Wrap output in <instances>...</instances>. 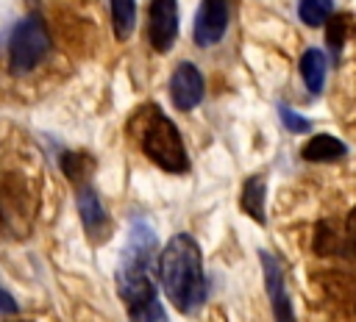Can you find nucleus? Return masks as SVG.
<instances>
[{"label": "nucleus", "instance_id": "obj_1", "mask_svg": "<svg viewBox=\"0 0 356 322\" xmlns=\"http://www.w3.org/2000/svg\"><path fill=\"white\" fill-rule=\"evenodd\" d=\"M159 278L170 303L178 311L195 314L206 303L203 255L189 233H175L167 242V247L159 255Z\"/></svg>", "mask_w": 356, "mask_h": 322}, {"label": "nucleus", "instance_id": "obj_2", "mask_svg": "<svg viewBox=\"0 0 356 322\" xmlns=\"http://www.w3.org/2000/svg\"><path fill=\"white\" fill-rule=\"evenodd\" d=\"M153 261H156V233L147 219L136 217L131 222L128 242L122 247L120 266H117V289H120V297L125 300V305L156 294V286L150 278Z\"/></svg>", "mask_w": 356, "mask_h": 322}, {"label": "nucleus", "instance_id": "obj_3", "mask_svg": "<svg viewBox=\"0 0 356 322\" xmlns=\"http://www.w3.org/2000/svg\"><path fill=\"white\" fill-rule=\"evenodd\" d=\"M147 111H150V117L145 119L142 139H139L142 153L164 172H186L189 155H186L178 128L172 125L170 117H164L161 108H147Z\"/></svg>", "mask_w": 356, "mask_h": 322}, {"label": "nucleus", "instance_id": "obj_4", "mask_svg": "<svg viewBox=\"0 0 356 322\" xmlns=\"http://www.w3.org/2000/svg\"><path fill=\"white\" fill-rule=\"evenodd\" d=\"M50 53V31L39 14L19 19L8 36V69L14 75H25L42 64Z\"/></svg>", "mask_w": 356, "mask_h": 322}, {"label": "nucleus", "instance_id": "obj_5", "mask_svg": "<svg viewBox=\"0 0 356 322\" xmlns=\"http://www.w3.org/2000/svg\"><path fill=\"white\" fill-rule=\"evenodd\" d=\"M36 200L31 194V186L19 175H3L0 178V222L8 233L25 236L33 225Z\"/></svg>", "mask_w": 356, "mask_h": 322}, {"label": "nucleus", "instance_id": "obj_6", "mask_svg": "<svg viewBox=\"0 0 356 322\" xmlns=\"http://www.w3.org/2000/svg\"><path fill=\"white\" fill-rule=\"evenodd\" d=\"M147 33L156 53H167L178 39V3L153 0L147 11Z\"/></svg>", "mask_w": 356, "mask_h": 322}, {"label": "nucleus", "instance_id": "obj_7", "mask_svg": "<svg viewBox=\"0 0 356 322\" xmlns=\"http://www.w3.org/2000/svg\"><path fill=\"white\" fill-rule=\"evenodd\" d=\"M259 261H261V269H264V289H267V297L273 303L275 322H298L295 311H292V300L286 294L284 269H281L278 258L273 253H267V250H259Z\"/></svg>", "mask_w": 356, "mask_h": 322}, {"label": "nucleus", "instance_id": "obj_8", "mask_svg": "<svg viewBox=\"0 0 356 322\" xmlns=\"http://www.w3.org/2000/svg\"><path fill=\"white\" fill-rule=\"evenodd\" d=\"M203 75L195 64L189 61H181L175 69H172V78H170V97L175 103V108L181 111H192L200 100H203Z\"/></svg>", "mask_w": 356, "mask_h": 322}, {"label": "nucleus", "instance_id": "obj_9", "mask_svg": "<svg viewBox=\"0 0 356 322\" xmlns=\"http://www.w3.org/2000/svg\"><path fill=\"white\" fill-rule=\"evenodd\" d=\"M228 28V3L225 0H203L195 14V42L200 47H211L222 39Z\"/></svg>", "mask_w": 356, "mask_h": 322}, {"label": "nucleus", "instance_id": "obj_10", "mask_svg": "<svg viewBox=\"0 0 356 322\" xmlns=\"http://www.w3.org/2000/svg\"><path fill=\"white\" fill-rule=\"evenodd\" d=\"M78 214L83 219V228L92 239H103L108 233V214L97 197V192L89 186V183H81L78 186Z\"/></svg>", "mask_w": 356, "mask_h": 322}, {"label": "nucleus", "instance_id": "obj_11", "mask_svg": "<svg viewBox=\"0 0 356 322\" xmlns=\"http://www.w3.org/2000/svg\"><path fill=\"white\" fill-rule=\"evenodd\" d=\"M345 153H348L345 142L337 139V136H331V133H317V136H312V139L300 147V155H303L306 161H320V164L337 161V158H342Z\"/></svg>", "mask_w": 356, "mask_h": 322}, {"label": "nucleus", "instance_id": "obj_12", "mask_svg": "<svg viewBox=\"0 0 356 322\" xmlns=\"http://www.w3.org/2000/svg\"><path fill=\"white\" fill-rule=\"evenodd\" d=\"M264 194H267V183H264V175H250L245 178V186H242V211L248 217H253L256 222H264Z\"/></svg>", "mask_w": 356, "mask_h": 322}, {"label": "nucleus", "instance_id": "obj_13", "mask_svg": "<svg viewBox=\"0 0 356 322\" xmlns=\"http://www.w3.org/2000/svg\"><path fill=\"white\" fill-rule=\"evenodd\" d=\"M300 78H303V83H306V89L312 94L323 92V83H325V56L320 50L309 47L303 53V58H300Z\"/></svg>", "mask_w": 356, "mask_h": 322}, {"label": "nucleus", "instance_id": "obj_14", "mask_svg": "<svg viewBox=\"0 0 356 322\" xmlns=\"http://www.w3.org/2000/svg\"><path fill=\"white\" fill-rule=\"evenodd\" d=\"M117 39H128L136 25V0H108Z\"/></svg>", "mask_w": 356, "mask_h": 322}, {"label": "nucleus", "instance_id": "obj_15", "mask_svg": "<svg viewBox=\"0 0 356 322\" xmlns=\"http://www.w3.org/2000/svg\"><path fill=\"white\" fill-rule=\"evenodd\" d=\"M128 319H131V322H170V319H167V311H164V305L159 303L156 294L131 303V305H128Z\"/></svg>", "mask_w": 356, "mask_h": 322}, {"label": "nucleus", "instance_id": "obj_16", "mask_svg": "<svg viewBox=\"0 0 356 322\" xmlns=\"http://www.w3.org/2000/svg\"><path fill=\"white\" fill-rule=\"evenodd\" d=\"M325 22H328L325 42H328V47H331L334 53H339V50H342V44H345V39L350 36L353 17H350V14H334V17H328Z\"/></svg>", "mask_w": 356, "mask_h": 322}, {"label": "nucleus", "instance_id": "obj_17", "mask_svg": "<svg viewBox=\"0 0 356 322\" xmlns=\"http://www.w3.org/2000/svg\"><path fill=\"white\" fill-rule=\"evenodd\" d=\"M331 8H334V0H300L298 3V14H300V22L317 28L323 25L328 17H331Z\"/></svg>", "mask_w": 356, "mask_h": 322}, {"label": "nucleus", "instance_id": "obj_18", "mask_svg": "<svg viewBox=\"0 0 356 322\" xmlns=\"http://www.w3.org/2000/svg\"><path fill=\"white\" fill-rule=\"evenodd\" d=\"M61 167H64V172L75 180V186L89 183V180H86V175L92 172V158L78 155V153H64V155H61Z\"/></svg>", "mask_w": 356, "mask_h": 322}, {"label": "nucleus", "instance_id": "obj_19", "mask_svg": "<svg viewBox=\"0 0 356 322\" xmlns=\"http://www.w3.org/2000/svg\"><path fill=\"white\" fill-rule=\"evenodd\" d=\"M278 114H281L284 128H289L292 133H306V130H312V122H309L306 117H300L298 111H292V108H286V105H278Z\"/></svg>", "mask_w": 356, "mask_h": 322}, {"label": "nucleus", "instance_id": "obj_20", "mask_svg": "<svg viewBox=\"0 0 356 322\" xmlns=\"http://www.w3.org/2000/svg\"><path fill=\"white\" fill-rule=\"evenodd\" d=\"M0 314H17V300L0 286Z\"/></svg>", "mask_w": 356, "mask_h": 322}, {"label": "nucleus", "instance_id": "obj_21", "mask_svg": "<svg viewBox=\"0 0 356 322\" xmlns=\"http://www.w3.org/2000/svg\"><path fill=\"white\" fill-rule=\"evenodd\" d=\"M345 228H348V236H350V242H353V247H356V208L348 214V222H345Z\"/></svg>", "mask_w": 356, "mask_h": 322}]
</instances>
